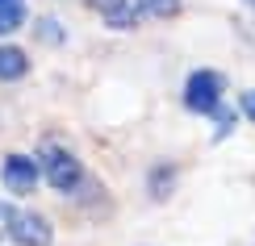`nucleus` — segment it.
<instances>
[{
	"label": "nucleus",
	"mask_w": 255,
	"mask_h": 246,
	"mask_svg": "<svg viewBox=\"0 0 255 246\" xmlns=\"http://www.w3.org/2000/svg\"><path fill=\"white\" fill-rule=\"evenodd\" d=\"M0 221H4L8 238L17 246H50L55 242V230H50L46 217H38V213L29 209H13V205H0Z\"/></svg>",
	"instance_id": "nucleus-1"
},
{
	"label": "nucleus",
	"mask_w": 255,
	"mask_h": 246,
	"mask_svg": "<svg viewBox=\"0 0 255 246\" xmlns=\"http://www.w3.org/2000/svg\"><path fill=\"white\" fill-rule=\"evenodd\" d=\"M38 171H42V179H46L50 188H59V192L80 188V179H84V167L63 151V146H55V142H46L38 151Z\"/></svg>",
	"instance_id": "nucleus-2"
},
{
	"label": "nucleus",
	"mask_w": 255,
	"mask_h": 246,
	"mask_svg": "<svg viewBox=\"0 0 255 246\" xmlns=\"http://www.w3.org/2000/svg\"><path fill=\"white\" fill-rule=\"evenodd\" d=\"M222 88H226V80H222V71H193L184 83V104L193 113H205V117H218L222 109Z\"/></svg>",
	"instance_id": "nucleus-3"
},
{
	"label": "nucleus",
	"mask_w": 255,
	"mask_h": 246,
	"mask_svg": "<svg viewBox=\"0 0 255 246\" xmlns=\"http://www.w3.org/2000/svg\"><path fill=\"white\" fill-rule=\"evenodd\" d=\"M38 175H42L38 163H34V159H25V155H8L4 163H0V179H4V188L8 192H21V196L38 188Z\"/></svg>",
	"instance_id": "nucleus-4"
},
{
	"label": "nucleus",
	"mask_w": 255,
	"mask_h": 246,
	"mask_svg": "<svg viewBox=\"0 0 255 246\" xmlns=\"http://www.w3.org/2000/svg\"><path fill=\"white\" fill-rule=\"evenodd\" d=\"M92 8H101L105 21L118 25V29H130V25H138V21L146 17L142 0H92Z\"/></svg>",
	"instance_id": "nucleus-5"
},
{
	"label": "nucleus",
	"mask_w": 255,
	"mask_h": 246,
	"mask_svg": "<svg viewBox=\"0 0 255 246\" xmlns=\"http://www.w3.org/2000/svg\"><path fill=\"white\" fill-rule=\"evenodd\" d=\"M25 71H29L25 50H17V46H0V80H21Z\"/></svg>",
	"instance_id": "nucleus-6"
},
{
	"label": "nucleus",
	"mask_w": 255,
	"mask_h": 246,
	"mask_svg": "<svg viewBox=\"0 0 255 246\" xmlns=\"http://www.w3.org/2000/svg\"><path fill=\"white\" fill-rule=\"evenodd\" d=\"M25 21V0H0V34H13Z\"/></svg>",
	"instance_id": "nucleus-7"
},
{
	"label": "nucleus",
	"mask_w": 255,
	"mask_h": 246,
	"mask_svg": "<svg viewBox=\"0 0 255 246\" xmlns=\"http://www.w3.org/2000/svg\"><path fill=\"white\" fill-rule=\"evenodd\" d=\"M142 8H146V17H172L180 8V0H142Z\"/></svg>",
	"instance_id": "nucleus-8"
},
{
	"label": "nucleus",
	"mask_w": 255,
	"mask_h": 246,
	"mask_svg": "<svg viewBox=\"0 0 255 246\" xmlns=\"http://www.w3.org/2000/svg\"><path fill=\"white\" fill-rule=\"evenodd\" d=\"M167 175H176V171H167V167H159L155 175H151V179H155V184H151V196H167Z\"/></svg>",
	"instance_id": "nucleus-9"
},
{
	"label": "nucleus",
	"mask_w": 255,
	"mask_h": 246,
	"mask_svg": "<svg viewBox=\"0 0 255 246\" xmlns=\"http://www.w3.org/2000/svg\"><path fill=\"white\" fill-rule=\"evenodd\" d=\"M243 117L255 121V92H243Z\"/></svg>",
	"instance_id": "nucleus-10"
},
{
	"label": "nucleus",
	"mask_w": 255,
	"mask_h": 246,
	"mask_svg": "<svg viewBox=\"0 0 255 246\" xmlns=\"http://www.w3.org/2000/svg\"><path fill=\"white\" fill-rule=\"evenodd\" d=\"M251 8H255V0H251Z\"/></svg>",
	"instance_id": "nucleus-11"
}]
</instances>
